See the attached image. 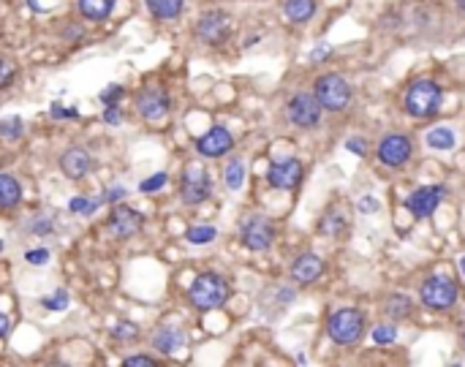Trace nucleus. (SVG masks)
Segmentation results:
<instances>
[{
    "mask_svg": "<svg viewBox=\"0 0 465 367\" xmlns=\"http://www.w3.org/2000/svg\"><path fill=\"white\" fill-rule=\"evenodd\" d=\"M188 300L196 310H218L229 300V283L215 272H202L188 286Z\"/></svg>",
    "mask_w": 465,
    "mask_h": 367,
    "instance_id": "1",
    "label": "nucleus"
},
{
    "mask_svg": "<svg viewBox=\"0 0 465 367\" xmlns=\"http://www.w3.org/2000/svg\"><path fill=\"white\" fill-rule=\"evenodd\" d=\"M443 90L433 79H416L405 92V112L411 117H433L441 106Z\"/></svg>",
    "mask_w": 465,
    "mask_h": 367,
    "instance_id": "2",
    "label": "nucleus"
},
{
    "mask_svg": "<svg viewBox=\"0 0 465 367\" xmlns=\"http://www.w3.org/2000/svg\"><path fill=\"white\" fill-rule=\"evenodd\" d=\"M365 332V316L354 307H343V310H335L329 318H327V335L332 337V343L338 345H351L357 343Z\"/></svg>",
    "mask_w": 465,
    "mask_h": 367,
    "instance_id": "3",
    "label": "nucleus"
},
{
    "mask_svg": "<svg viewBox=\"0 0 465 367\" xmlns=\"http://www.w3.org/2000/svg\"><path fill=\"white\" fill-rule=\"evenodd\" d=\"M313 95L318 98L321 109L343 112L348 106V101H351V85L343 79L341 74H324V76L316 79Z\"/></svg>",
    "mask_w": 465,
    "mask_h": 367,
    "instance_id": "4",
    "label": "nucleus"
},
{
    "mask_svg": "<svg viewBox=\"0 0 465 367\" xmlns=\"http://www.w3.org/2000/svg\"><path fill=\"white\" fill-rule=\"evenodd\" d=\"M419 297L430 310H449L457 302V283L449 275H430L422 283Z\"/></svg>",
    "mask_w": 465,
    "mask_h": 367,
    "instance_id": "5",
    "label": "nucleus"
},
{
    "mask_svg": "<svg viewBox=\"0 0 465 367\" xmlns=\"http://www.w3.org/2000/svg\"><path fill=\"white\" fill-rule=\"evenodd\" d=\"M240 234H243V245L248 247V250H256V253H261V250H267L272 240H275V229H272V223L264 218V215H250L243 220V226H240Z\"/></svg>",
    "mask_w": 465,
    "mask_h": 367,
    "instance_id": "6",
    "label": "nucleus"
},
{
    "mask_svg": "<svg viewBox=\"0 0 465 367\" xmlns=\"http://www.w3.org/2000/svg\"><path fill=\"white\" fill-rule=\"evenodd\" d=\"M411 155H414V145H411V139L405 133H389L378 145V161L384 166H389V169L405 166L411 161Z\"/></svg>",
    "mask_w": 465,
    "mask_h": 367,
    "instance_id": "7",
    "label": "nucleus"
},
{
    "mask_svg": "<svg viewBox=\"0 0 465 367\" xmlns=\"http://www.w3.org/2000/svg\"><path fill=\"white\" fill-rule=\"evenodd\" d=\"M286 112H288V120L294 125H300V128H316L318 120H321V104H318V98L313 92H297L288 101Z\"/></svg>",
    "mask_w": 465,
    "mask_h": 367,
    "instance_id": "8",
    "label": "nucleus"
},
{
    "mask_svg": "<svg viewBox=\"0 0 465 367\" xmlns=\"http://www.w3.org/2000/svg\"><path fill=\"white\" fill-rule=\"evenodd\" d=\"M443 196H446V188H443V185L416 188V190L405 199V210L414 215V218H430V215L438 210V204H441Z\"/></svg>",
    "mask_w": 465,
    "mask_h": 367,
    "instance_id": "9",
    "label": "nucleus"
},
{
    "mask_svg": "<svg viewBox=\"0 0 465 367\" xmlns=\"http://www.w3.org/2000/svg\"><path fill=\"white\" fill-rule=\"evenodd\" d=\"M229 33H231V19L223 11H207V14H202V19L196 25V35L204 44H213V47L223 44L229 38Z\"/></svg>",
    "mask_w": 465,
    "mask_h": 367,
    "instance_id": "10",
    "label": "nucleus"
},
{
    "mask_svg": "<svg viewBox=\"0 0 465 367\" xmlns=\"http://www.w3.org/2000/svg\"><path fill=\"white\" fill-rule=\"evenodd\" d=\"M210 190H213V185H210L207 172L199 169V166H188L186 174H183V185H180L183 202L186 204H202L204 199H210Z\"/></svg>",
    "mask_w": 465,
    "mask_h": 367,
    "instance_id": "11",
    "label": "nucleus"
},
{
    "mask_svg": "<svg viewBox=\"0 0 465 367\" xmlns=\"http://www.w3.org/2000/svg\"><path fill=\"white\" fill-rule=\"evenodd\" d=\"M302 163L297 158H286V161H275L267 172V183L278 190H294L302 183Z\"/></svg>",
    "mask_w": 465,
    "mask_h": 367,
    "instance_id": "12",
    "label": "nucleus"
},
{
    "mask_svg": "<svg viewBox=\"0 0 465 367\" xmlns=\"http://www.w3.org/2000/svg\"><path fill=\"white\" fill-rule=\"evenodd\" d=\"M145 226V215L131 210V207H115V213L109 215V234L117 240H128L133 234H139Z\"/></svg>",
    "mask_w": 465,
    "mask_h": 367,
    "instance_id": "13",
    "label": "nucleus"
},
{
    "mask_svg": "<svg viewBox=\"0 0 465 367\" xmlns=\"http://www.w3.org/2000/svg\"><path fill=\"white\" fill-rule=\"evenodd\" d=\"M136 109H139V115L145 120H161V117L169 115V95L161 88H147V90L139 92Z\"/></svg>",
    "mask_w": 465,
    "mask_h": 367,
    "instance_id": "14",
    "label": "nucleus"
},
{
    "mask_svg": "<svg viewBox=\"0 0 465 367\" xmlns=\"http://www.w3.org/2000/svg\"><path fill=\"white\" fill-rule=\"evenodd\" d=\"M234 147V136L226 131V128H210L204 136L196 139V150L204 155V158H218V155H226Z\"/></svg>",
    "mask_w": 465,
    "mask_h": 367,
    "instance_id": "15",
    "label": "nucleus"
},
{
    "mask_svg": "<svg viewBox=\"0 0 465 367\" xmlns=\"http://www.w3.org/2000/svg\"><path fill=\"white\" fill-rule=\"evenodd\" d=\"M60 169L68 180H82L93 169V158L82 147H71V150H65L60 155Z\"/></svg>",
    "mask_w": 465,
    "mask_h": 367,
    "instance_id": "16",
    "label": "nucleus"
},
{
    "mask_svg": "<svg viewBox=\"0 0 465 367\" xmlns=\"http://www.w3.org/2000/svg\"><path fill=\"white\" fill-rule=\"evenodd\" d=\"M321 272H324V261H321L316 253H302V256L291 264V277H294L297 283H302V286L318 280Z\"/></svg>",
    "mask_w": 465,
    "mask_h": 367,
    "instance_id": "17",
    "label": "nucleus"
},
{
    "mask_svg": "<svg viewBox=\"0 0 465 367\" xmlns=\"http://www.w3.org/2000/svg\"><path fill=\"white\" fill-rule=\"evenodd\" d=\"M153 345L161 351V354H166V357H172V354H177V351H183V345H186V335L180 332V329H158L153 335Z\"/></svg>",
    "mask_w": 465,
    "mask_h": 367,
    "instance_id": "18",
    "label": "nucleus"
},
{
    "mask_svg": "<svg viewBox=\"0 0 465 367\" xmlns=\"http://www.w3.org/2000/svg\"><path fill=\"white\" fill-rule=\"evenodd\" d=\"M22 202V185L17 183V177L11 174H0V207L11 210Z\"/></svg>",
    "mask_w": 465,
    "mask_h": 367,
    "instance_id": "19",
    "label": "nucleus"
},
{
    "mask_svg": "<svg viewBox=\"0 0 465 367\" xmlns=\"http://www.w3.org/2000/svg\"><path fill=\"white\" fill-rule=\"evenodd\" d=\"M115 3L117 0H76V8L85 19H106L112 11H115Z\"/></svg>",
    "mask_w": 465,
    "mask_h": 367,
    "instance_id": "20",
    "label": "nucleus"
},
{
    "mask_svg": "<svg viewBox=\"0 0 465 367\" xmlns=\"http://www.w3.org/2000/svg\"><path fill=\"white\" fill-rule=\"evenodd\" d=\"M147 11L158 19H177L186 8V0H145Z\"/></svg>",
    "mask_w": 465,
    "mask_h": 367,
    "instance_id": "21",
    "label": "nucleus"
},
{
    "mask_svg": "<svg viewBox=\"0 0 465 367\" xmlns=\"http://www.w3.org/2000/svg\"><path fill=\"white\" fill-rule=\"evenodd\" d=\"M316 14V0H286V17L291 22H308Z\"/></svg>",
    "mask_w": 465,
    "mask_h": 367,
    "instance_id": "22",
    "label": "nucleus"
},
{
    "mask_svg": "<svg viewBox=\"0 0 465 367\" xmlns=\"http://www.w3.org/2000/svg\"><path fill=\"white\" fill-rule=\"evenodd\" d=\"M386 316L392 318V321H403V318H408L411 316V310H414V305H411V300L405 297V294H392L389 300H386Z\"/></svg>",
    "mask_w": 465,
    "mask_h": 367,
    "instance_id": "23",
    "label": "nucleus"
},
{
    "mask_svg": "<svg viewBox=\"0 0 465 367\" xmlns=\"http://www.w3.org/2000/svg\"><path fill=\"white\" fill-rule=\"evenodd\" d=\"M455 131L452 128H446V125H438L433 128L430 133H427V145L433 147V150H452L455 147Z\"/></svg>",
    "mask_w": 465,
    "mask_h": 367,
    "instance_id": "24",
    "label": "nucleus"
},
{
    "mask_svg": "<svg viewBox=\"0 0 465 367\" xmlns=\"http://www.w3.org/2000/svg\"><path fill=\"white\" fill-rule=\"evenodd\" d=\"M223 180H226V188H229V190H240L243 183H245V163H243L240 158H234V161L226 166Z\"/></svg>",
    "mask_w": 465,
    "mask_h": 367,
    "instance_id": "25",
    "label": "nucleus"
},
{
    "mask_svg": "<svg viewBox=\"0 0 465 367\" xmlns=\"http://www.w3.org/2000/svg\"><path fill=\"white\" fill-rule=\"evenodd\" d=\"M22 133H25L22 117L11 115V117H3V120H0V136H3L6 142H17V139H22Z\"/></svg>",
    "mask_w": 465,
    "mask_h": 367,
    "instance_id": "26",
    "label": "nucleus"
},
{
    "mask_svg": "<svg viewBox=\"0 0 465 367\" xmlns=\"http://www.w3.org/2000/svg\"><path fill=\"white\" fill-rule=\"evenodd\" d=\"M218 237L215 226H190L186 231V240L190 245H207Z\"/></svg>",
    "mask_w": 465,
    "mask_h": 367,
    "instance_id": "27",
    "label": "nucleus"
},
{
    "mask_svg": "<svg viewBox=\"0 0 465 367\" xmlns=\"http://www.w3.org/2000/svg\"><path fill=\"white\" fill-rule=\"evenodd\" d=\"M343 229H345V220L335 213L324 215V218H321V223H318V231H321V234H327V237H338Z\"/></svg>",
    "mask_w": 465,
    "mask_h": 367,
    "instance_id": "28",
    "label": "nucleus"
},
{
    "mask_svg": "<svg viewBox=\"0 0 465 367\" xmlns=\"http://www.w3.org/2000/svg\"><path fill=\"white\" fill-rule=\"evenodd\" d=\"M98 204L101 202H95V199H85V196H76V199H71V204H68V210L76 215H93L98 210Z\"/></svg>",
    "mask_w": 465,
    "mask_h": 367,
    "instance_id": "29",
    "label": "nucleus"
},
{
    "mask_svg": "<svg viewBox=\"0 0 465 367\" xmlns=\"http://www.w3.org/2000/svg\"><path fill=\"white\" fill-rule=\"evenodd\" d=\"M373 340H375L378 345H389V343H395V340H398V329H395V327H389V324L375 327V329H373Z\"/></svg>",
    "mask_w": 465,
    "mask_h": 367,
    "instance_id": "30",
    "label": "nucleus"
},
{
    "mask_svg": "<svg viewBox=\"0 0 465 367\" xmlns=\"http://www.w3.org/2000/svg\"><path fill=\"white\" fill-rule=\"evenodd\" d=\"M166 180H169V174H166V172H158V174L147 177L145 183L139 185V190H142V193H155V190H161V188L166 185Z\"/></svg>",
    "mask_w": 465,
    "mask_h": 367,
    "instance_id": "31",
    "label": "nucleus"
},
{
    "mask_svg": "<svg viewBox=\"0 0 465 367\" xmlns=\"http://www.w3.org/2000/svg\"><path fill=\"white\" fill-rule=\"evenodd\" d=\"M112 335L117 337V340H136V337H139V327L123 321V324H117V327L112 329Z\"/></svg>",
    "mask_w": 465,
    "mask_h": 367,
    "instance_id": "32",
    "label": "nucleus"
},
{
    "mask_svg": "<svg viewBox=\"0 0 465 367\" xmlns=\"http://www.w3.org/2000/svg\"><path fill=\"white\" fill-rule=\"evenodd\" d=\"M14 76H17V68H14V63L0 60V90H3V88H8V85L14 82Z\"/></svg>",
    "mask_w": 465,
    "mask_h": 367,
    "instance_id": "33",
    "label": "nucleus"
},
{
    "mask_svg": "<svg viewBox=\"0 0 465 367\" xmlns=\"http://www.w3.org/2000/svg\"><path fill=\"white\" fill-rule=\"evenodd\" d=\"M65 305H68V294H65L63 288L44 300V307H49V310H65Z\"/></svg>",
    "mask_w": 465,
    "mask_h": 367,
    "instance_id": "34",
    "label": "nucleus"
},
{
    "mask_svg": "<svg viewBox=\"0 0 465 367\" xmlns=\"http://www.w3.org/2000/svg\"><path fill=\"white\" fill-rule=\"evenodd\" d=\"M28 264H35V267H41V264H47L49 261V250L47 247H38V250H28Z\"/></svg>",
    "mask_w": 465,
    "mask_h": 367,
    "instance_id": "35",
    "label": "nucleus"
},
{
    "mask_svg": "<svg viewBox=\"0 0 465 367\" xmlns=\"http://www.w3.org/2000/svg\"><path fill=\"white\" fill-rule=\"evenodd\" d=\"M120 95H123V88H120V85H109L106 90L101 92V101H104L106 106H115V101H117Z\"/></svg>",
    "mask_w": 465,
    "mask_h": 367,
    "instance_id": "36",
    "label": "nucleus"
},
{
    "mask_svg": "<svg viewBox=\"0 0 465 367\" xmlns=\"http://www.w3.org/2000/svg\"><path fill=\"white\" fill-rule=\"evenodd\" d=\"M123 365L125 367H153L155 359L153 357H142V354H136V357H128Z\"/></svg>",
    "mask_w": 465,
    "mask_h": 367,
    "instance_id": "37",
    "label": "nucleus"
},
{
    "mask_svg": "<svg viewBox=\"0 0 465 367\" xmlns=\"http://www.w3.org/2000/svg\"><path fill=\"white\" fill-rule=\"evenodd\" d=\"M345 147H348L354 155H359V158L368 153V142H365V139H348V142H345Z\"/></svg>",
    "mask_w": 465,
    "mask_h": 367,
    "instance_id": "38",
    "label": "nucleus"
},
{
    "mask_svg": "<svg viewBox=\"0 0 465 367\" xmlns=\"http://www.w3.org/2000/svg\"><path fill=\"white\" fill-rule=\"evenodd\" d=\"M357 210H359V213H375V210H378L375 196H362V199H359V204H357Z\"/></svg>",
    "mask_w": 465,
    "mask_h": 367,
    "instance_id": "39",
    "label": "nucleus"
},
{
    "mask_svg": "<svg viewBox=\"0 0 465 367\" xmlns=\"http://www.w3.org/2000/svg\"><path fill=\"white\" fill-rule=\"evenodd\" d=\"M329 55H332V49H329L327 44H321V47H316V49L310 52V60H313V63H321V60H327Z\"/></svg>",
    "mask_w": 465,
    "mask_h": 367,
    "instance_id": "40",
    "label": "nucleus"
},
{
    "mask_svg": "<svg viewBox=\"0 0 465 367\" xmlns=\"http://www.w3.org/2000/svg\"><path fill=\"white\" fill-rule=\"evenodd\" d=\"M120 199H125V188H109V190H104V199L101 202H120Z\"/></svg>",
    "mask_w": 465,
    "mask_h": 367,
    "instance_id": "41",
    "label": "nucleus"
},
{
    "mask_svg": "<svg viewBox=\"0 0 465 367\" xmlns=\"http://www.w3.org/2000/svg\"><path fill=\"white\" fill-rule=\"evenodd\" d=\"M52 117H55V120H63V117H71V120H74V117H76V109H63L60 104H55V106H52Z\"/></svg>",
    "mask_w": 465,
    "mask_h": 367,
    "instance_id": "42",
    "label": "nucleus"
},
{
    "mask_svg": "<svg viewBox=\"0 0 465 367\" xmlns=\"http://www.w3.org/2000/svg\"><path fill=\"white\" fill-rule=\"evenodd\" d=\"M104 120L109 122V125H120V109H117V106H106Z\"/></svg>",
    "mask_w": 465,
    "mask_h": 367,
    "instance_id": "43",
    "label": "nucleus"
},
{
    "mask_svg": "<svg viewBox=\"0 0 465 367\" xmlns=\"http://www.w3.org/2000/svg\"><path fill=\"white\" fill-rule=\"evenodd\" d=\"M11 332V318L6 313H0V337H6Z\"/></svg>",
    "mask_w": 465,
    "mask_h": 367,
    "instance_id": "44",
    "label": "nucleus"
},
{
    "mask_svg": "<svg viewBox=\"0 0 465 367\" xmlns=\"http://www.w3.org/2000/svg\"><path fill=\"white\" fill-rule=\"evenodd\" d=\"M28 3H31V8H33V11H41V6H38L35 0H28Z\"/></svg>",
    "mask_w": 465,
    "mask_h": 367,
    "instance_id": "45",
    "label": "nucleus"
},
{
    "mask_svg": "<svg viewBox=\"0 0 465 367\" xmlns=\"http://www.w3.org/2000/svg\"><path fill=\"white\" fill-rule=\"evenodd\" d=\"M455 3H457V8H460V11L465 14V0H455Z\"/></svg>",
    "mask_w": 465,
    "mask_h": 367,
    "instance_id": "46",
    "label": "nucleus"
},
{
    "mask_svg": "<svg viewBox=\"0 0 465 367\" xmlns=\"http://www.w3.org/2000/svg\"><path fill=\"white\" fill-rule=\"evenodd\" d=\"M460 270H463V275H465V256L460 259Z\"/></svg>",
    "mask_w": 465,
    "mask_h": 367,
    "instance_id": "47",
    "label": "nucleus"
},
{
    "mask_svg": "<svg viewBox=\"0 0 465 367\" xmlns=\"http://www.w3.org/2000/svg\"><path fill=\"white\" fill-rule=\"evenodd\" d=\"M3 247H6V245H3V240H0V250H3Z\"/></svg>",
    "mask_w": 465,
    "mask_h": 367,
    "instance_id": "48",
    "label": "nucleus"
},
{
    "mask_svg": "<svg viewBox=\"0 0 465 367\" xmlns=\"http://www.w3.org/2000/svg\"><path fill=\"white\" fill-rule=\"evenodd\" d=\"M463 340H465V332H463Z\"/></svg>",
    "mask_w": 465,
    "mask_h": 367,
    "instance_id": "49",
    "label": "nucleus"
}]
</instances>
